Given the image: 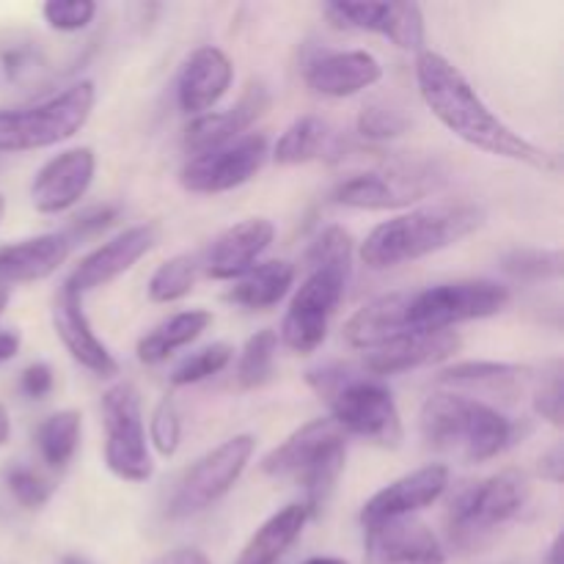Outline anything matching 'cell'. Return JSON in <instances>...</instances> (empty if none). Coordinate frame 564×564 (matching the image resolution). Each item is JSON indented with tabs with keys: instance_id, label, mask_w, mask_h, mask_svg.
Segmentation results:
<instances>
[{
	"instance_id": "f546056e",
	"label": "cell",
	"mask_w": 564,
	"mask_h": 564,
	"mask_svg": "<svg viewBox=\"0 0 564 564\" xmlns=\"http://www.w3.org/2000/svg\"><path fill=\"white\" fill-rule=\"evenodd\" d=\"M334 147V132L323 116H301L292 121L273 147V160L279 165H303L325 158Z\"/></svg>"
},
{
	"instance_id": "816d5d0a",
	"label": "cell",
	"mask_w": 564,
	"mask_h": 564,
	"mask_svg": "<svg viewBox=\"0 0 564 564\" xmlns=\"http://www.w3.org/2000/svg\"><path fill=\"white\" fill-rule=\"evenodd\" d=\"M61 564H91V562L83 560V556H77V554H66L64 560H61Z\"/></svg>"
},
{
	"instance_id": "7c38bea8",
	"label": "cell",
	"mask_w": 564,
	"mask_h": 564,
	"mask_svg": "<svg viewBox=\"0 0 564 564\" xmlns=\"http://www.w3.org/2000/svg\"><path fill=\"white\" fill-rule=\"evenodd\" d=\"M444 176L433 163H391L352 174L334 187V202L352 209H397L438 191Z\"/></svg>"
},
{
	"instance_id": "8992f818",
	"label": "cell",
	"mask_w": 564,
	"mask_h": 564,
	"mask_svg": "<svg viewBox=\"0 0 564 564\" xmlns=\"http://www.w3.org/2000/svg\"><path fill=\"white\" fill-rule=\"evenodd\" d=\"M529 496H532V485L527 474L518 468H507L479 485L460 490L446 516L452 545L460 551L482 549L501 527L521 516Z\"/></svg>"
},
{
	"instance_id": "ba28073f",
	"label": "cell",
	"mask_w": 564,
	"mask_h": 564,
	"mask_svg": "<svg viewBox=\"0 0 564 564\" xmlns=\"http://www.w3.org/2000/svg\"><path fill=\"white\" fill-rule=\"evenodd\" d=\"M510 306V290L490 279H466L408 292L405 323L413 334L452 330L471 319L496 317Z\"/></svg>"
},
{
	"instance_id": "8fae6325",
	"label": "cell",
	"mask_w": 564,
	"mask_h": 564,
	"mask_svg": "<svg viewBox=\"0 0 564 564\" xmlns=\"http://www.w3.org/2000/svg\"><path fill=\"white\" fill-rule=\"evenodd\" d=\"M105 466L121 482H147L154 474L143 427L141 394L132 383H116L102 394Z\"/></svg>"
},
{
	"instance_id": "ac0fdd59",
	"label": "cell",
	"mask_w": 564,
	"mask_h": 564,
	"mask_svg": "<svg viewBox=\"0 0 564 564\" xmlns=\"http://www.w3.org/2000/svg\"><path fill=\"white\" fill-rule=\"evenodd\" d=\"M268 108H270L268 86H264V83H251L231 108L209 110V113L196 116V119L187 124L185 141H182L187 158L213 152V149H220L226 147V143L237 141V138L248 135V130H251L264 113H268Z\"/></svg>"
},
{
	"instance_id": "7402d4cb",
	"label": "cell",
	"mask_w": 564,
	"mask_h": 564,
	"mask_svg": "<svg viewBox=\"0 0 564 564\" xmlns=\"http://www.w3.org/2000/svg\"><path fill=\"white\" fill-rule=\"evenodd\" d=\"M306 86L319 97L347 99L383 80V66L367 50H334L308 61Z\"/></svg>"
},
{
	"instance_id": "9a60e30c",
	"label": "cell",
	"mask_w": 564,
	"mask_h": 564,
	"mask_svg": "<svg viewBox=\"0 0 564 564\" xmlns=\"http://www.w3.org/2000/svg\"><path fill=\"white\" fill-rule=\"evenodd\" d=\"M446 488H449V468L444 463H430L394 479L361 507L364 532L400 518H416V512L433 507L446 494Z\"/></svg>"
},
{
	"instance_id": "d6986e66",
	"label": "cell",
	"mask_w": 564,
	"mask_h": 564,
	"mask_svg": "<svg viewBox=\"0 0 564 564\" xmlns=\"http://www.w3.org/2000/svg\"><path fill=\"white\" fill-rule=\"evenodd\" d=\"M275 240V226L268 218H246L220 231L204 257H198L202 270L215 281H237L257 268Z\"/></svg>"
},
{
	"instance_id": "ab89813d",
	"label": "cell",
	"mask_w": 564,
	"mask_h": 564,
	"mask_svg": "<svg viewBox=\"0 0 564 564\" xmlns=\"http://www.w3.org/2000/svg\"><path fill=\"white\" fill-rule=\"evenodd\" d=\"M42 17L53 31L75 33L91 25L97 17V3L91 0H50L42 6Z\"/></svg>"
},
{
	"instance_id": "f6af8a7d",
	"label": "cell",
	"mask_w": 564,
	"mask_h": 564,
	"mask_svg": "<svg viewBox=\"0 0 564 564\" xmlns=\"http://www.w3.org/2000/svg\"><path fill=\"white\" fill-rule=\"evenodd\" d=\"M152 564H213V562H209L198 549H174L169 551V554L160 556V560H154Z\"/></svg>"
},
{
	"instance_id": "b9f144b4",
	"label": "cell",
	"mask_w": 564,
	"mask_h": 564,
	"mask_svg": "<svg viewBox=\"0 0 564 564\" xmlns=\"http://www.w3.org/2000/svg\"><path fill=\"white\" fill-rule=\"evenodd\" d=\"M119 218V207H110V204H97V207L83 209L80 215H75L69 224V229L64 231L66 240L75 246L77 240H88V237L99 235V231L108 229L113 220Z\"/></svg>"
},
{
	"instance_id": "7bdbcfd3",
	"label": "cell",
	"mask_w": 564,
	"mask_h": 564,
	"mask_svg": "<svg viewBox=\"0 0 564 564\" xmlns=\"http://www.w3.org/2000/svg\"><path fill=\"white\" fill-rule=\"evenodd\" d=\"M55 386V375L50 369V364L39 361L31 364L25 372L20 375V391L28 397V400H44V397L53 391Z\"/></svg>"
},
{
	"instance_id": "52a82bcc",
	"label": "cell",
	"mask_w": 564,
	"mask_h": 564,
	"mask_svg": "<svg viewBox=\"0 0 564 564\" xmlns=\"http://www.w3.org/2000/svg\"><path fill=\"white\" fill-rule=\"evenodd\" d=\"M94 102L97 88L80 80L31 108L0 110V152H33L69 141L91 119Z\"/></svg>"
},
{
	"instance_id": "ffe728a7",
	"label": "cell",
	"mask_w": 564,
	"mask_h": 564,
	"mask_svg": "<svg viewBox=\"0 0 564 564\" xmlns=\"http://www.w3.org/2000/svg\"><path fill=\"white\" fill-rule=\"evenodd\" d=\"M53 328L58 334L64 350L97 378H113L119 375V361L108 350L102 339L94 334L88 314L83 308V295L69 286H61L53 301Z\"/></svg>"
},
{
	"instance_id": "d590c367",
	"label": "cell",
	"mask_w": 564,
	"mask_h": 564,
	"mask_svg": "<svg viewBox=\"0 0 564 564\" xmlns=\"http://www.w3.org/2000/svg\"><path fill=\"white\" fill-rule=\"evenodd\" d=\"M235 358V347L226 345V341H215V345L204 347V350L187 356L180 367L171 372V383L174 386H193L202 383V380L213 378V375L224 372L226 367Z\"/></svg>"
},
{
	"instance_id": "4316f807",
	"label": "cell",
	"mask_w": 564,
	"mask_h": 564,
	"mask_svg": "<svg viewBox=\"0 0 564 564\" xmlns=\"http://www.w3.org/2000/svg\"><path fill=\"white\" fill-rule=\"evenodd\" d=\"M308 510L303 505H286L275 516H270L262 527L253 532L242 554L235 564H281L286 551L297 543L308 523Z\"/></svg>"
},
{
	"instance_id": "6da1fadb",
	"label": "cell",
	"mask_w": 564,
	"mask_h": 564,
	"mask_svg": "<svg viewBox=\"0 0 564 564\" xmlns=\"http://www.w3.org/2000/svg\"><path fill=\"white\" fill-rule=\"evenodd\" d=\"M416 86L435 119L468 147L512 163L532 165L538 171L560 169L554 154L499 119V113H494L471 80L446 55L435 50H422L416 55Z\"/></svg>"
},
{
	"instance_id": "c3c4849f",
	"label": "cell",
	"mask_w": 564,
	"mask_h": 564,
	"mask_svg": "<svg viewBox=\"0 0 564 564\" xmlns=\"http://www.w3.org/2000/svg\"><path fill=\"white\" fill-rule=\"evenodd\" d=\"M549 564H562V538H554V543H551Z\"/></svg>"
},
{
	"instance_id": "44dd1931",
	"label": "cell",
	"mask_w": 564,
	"mask_h": 564,
	"mask_svg": "<svg viewBox=\"0 0 564 564\" xmlns=\"http://www.w3.org/2000/svg\"><path fill=\"white\" fill-rule=\"evenodd\" d=\"M235 80V64L215 44L193 50L176 77V102L187 116H204L226 97Z\"/></svg>"
},
{
	"instance_id": "8d00e7d4",
	"label": "cell",
	"mask_w": 564,
	"mask_h": 564,
	"mask_svg": "<svg viewBox=\"0 0 564 564\" xmlns=\"http://www.w3.org/2000/svg\"><path fill=\"white\" fill-rule=\"evenodd\" d=\"M562 358H551V361L543 364L540 375H532L534 413L549 424H554V427H562Z\"/></svg>"
},
{
	"instance_id": "1f68e13d",
	"label": "cell",
	"mask_w": 564,
	"mask_h": 564,
	"mask_svg": "<svg viewBox=\"0 0 564 564\" xmlns=\"http://www.w3.org/2000/svg\"><path fill=\"white\" fill-rule=\"evenodd\" d=\"M80 433H83L80 411L66 408V411H58L53 413V416L44 419L36 430V446L42 460L47 463L50 468L69 466L77 446H80Z\"/></svg>"
},
{
	"instance_id": "ee69618b",
	"label": "cell",
	"mask_w": 564,
	"mask_h": 564,
	"mask_svg": "<svg viewBox=\"0 0 564 564\" xmlns=\"http://www.w3.org/2000/svg\"><path fill=\"white\" fill-rule=\"evenodd\" d=\"M538 474L543 479H549L551 485H562V477H564V449H562V444H554L549 452H545L543 457H540Z\"/></svg>"
},
{
	"instance_id": "4fadbf2b",
	"label": "cell",
	"mask_w": 564,
	"mask_h": 564,
	"mask_svg": "<svg viewBox=\"0 0 564 564\" xmlns=\"http://www.w3.org/2000/svg\"><path fill=\"white\" fill-rule=\"evenodd\" d=\"M268 154V138L262 132H248L226 147L187 158L180 171V182L185 191L202 193V196L235 191L262 171Z\"/></svg>"
},
{
	"instance_id": "5b68a950",
	"label": "cell",
	"mask_w": 564,
	"mask_h": 564,
	"mask_svg": "<svg viewBox=\"0 0 564 564\" xmlns=\"http://www.w3.org/2000/svg\"><path fill=\"white\" fill-rule=\"evenodd\" d=\"M347 463V435L330 416L312 419L297 427L284 444L262 457V474L273 479L301 485L306 499L301 501L308 516H317L334 496L336 482Z\"/></svg>"
},
{
	"instance_id": "f5cc1de1",
	"label": "cell",
	"mask_w": 564,
	"mask_h": 564,
	"mask_svg": "<svg viewBox=\"0 0 564 564\" xmlns=\"http://www.w3.org/2000/svg\"><path fill=\"white\" fill-rule=\"evenodd\" d=\"M3 215H6V198L3 193H0V220H3Z\"/></svg>"
},
{
	"instance_id": "7dc6e473",
	"label": "cell",
	"mask_w": 564,
	"mask_h": 564,
	"mask_svg": "<svg viewBox=\"0 0 564 564\" xmlns=\"http://www.w3.org/2000/svg\"><path fill=\"white\" fill-rule=\"evenodd\" d=\"M11 438V419H9V411H6V405L0 402V446L9 444Z\"/></svg>"
},
{
	"instance_id": "e575fe53",
	"label": "cell",
	"mask_w": 564,
	"mask_h": 564,
	"mask_svg": "<svg viewBox=\"0 0 564 564\" xmlns=\"http://www.w3.org/2000/svg\"><path fill=\"white\" fill-rule=\"evenodd\" d=\"M501 270L518 281H543L562 275L560 248H516L501 259Z\"/></svg>"
},
{
	"instance_id": "5bb4252c",
	"label": "cell",
	"mask_w": 564,
	"mask_h": 564,
	"mask_svg": "<svg viewBox=\"0 0 564 564\" xmlns=\"http://www.w3.org/2000/svg\"><path fill=\"white\" fill-rule=\"evenodd\" d=\"M323 11L336 28L378 33L408 53L419 55L424 50L427 31L419 3H328Z\"/></svg>"
},
{
	"instance_id": "3957f363",
	"label": "cell",
	"mask_w": 564,
	"mask_h": 564,
	"mask_svg": "<svg viewBox=\"0 0 564 564\" xmlns=\"http://www.w3.org/2000/svg\"><path fill=\"white\" fill-rule=\"evenodd\" d=\"M419 430L430 449L455 455L463 463H488L505 455L518 438L512 419L477 397L438 391L419 413Z\"/></svg>"
},
{
	"instance_id": "e0dca14e",
	"label": "cell",
	"mask_w": 564,
	"mask_h": 564,
	"mask_svg": "<svg viewBox=\"0 0 564 564\" xmlns=\"http://www.w3.org/2000/svg\"><path fill=\"white\" fill-rule=\"evenodd\" d=\"M97 154L91 147H75L50 158L31 182V204L42 215H58L75 207L91 187Z\"/></svg>"
},
{
	"instance_id": "f907efd6",
	"label": "cell",
	"mask_w": 564,
	"mask_h": 564,
	"mask_svg": "<svg viewBox=\"0 0 564 564\" xmlns=\"http://www.w3.org/2000/svg\"><path fill=\"white\" fill-rule=\"evenodd\" d=\"M6 306H9V286L0 284V314L6 312Z\"/></svg>"
},
{
	"instance_id": "bcb514c9",
	"label": "cell",
	"mask_w": 564,
	"mask_h": 564,
	"mask_svg": "<svg viewBox=\"0 0 564 564\" xmlns=\"http://www.w3.org/2000/svg\"><path fill=\"white\" fill-rule=\"evenodd\" d=\"M22 347V336L17 330H0V364L17 358Z\"/></svg>"
},
{
	"instance_id": "4dcf8cb0",
	"label": "cell",
	"mask_w": 564,
	"mask_h": 564,
	"mask_svg": "<svg viewBox=\"0 0 564 564\" xmlns=\"http://www.w3.org/2000/svg\"><path fill=\"white\" fill-rule=\"evenodd\" d=\"M534 369L521 367V364L507 361H463L455 367L444 369L438 383L444 386H463V389H488L499 394H512L518 386L529 383Z\"/></svg>"
},
{
	"instance_id": "484cf974",
	"label": "cell",
	"mask_w": 564,
	"mask_h": 564,
	"mask_svg": "<svg viewBox=\"0 0 564 564\" xmlns=\"http://www.w3.org/2000/svg\"><path fill=\"white\" fill-rule=\"evenodd\" d=\"M408 292H389L358 308L345 325V339L352 350L372 352L400 336L413 334L405 323Z\"/></svg>"
},
{
	"instance_id": "681fc988",
	"label": "cell",
	"mask_w": 564,
	"mask_h": 564,
	"mask_svg": "<svg viewBox=\"0 0 564 564\" xmlns=\"http://www.w3.org/2000/svg\"><path fill=\"white\" fill-rule=\"evenodd\" d=\"M303 564H350L347 560H339V556H312Z\"/></svg>"
},
{
	"instance_id": "9c48e42d",
	"label": "cell",
	"mask_w": 564,
	"mask_h": 564,
	"mask_svg": "<svg viewBox=\"0 0 564 564\" xmlns=\"http://www.w3.org/2000/svg\"><path fill=\"white\" fill-rule=\"evenodd\" d=\"M350 273L352 262H328L308 268V275L292 295L279 328V339L292 352L306 356L323 345L328 336L330 317L336 314L347 284H350Z\"/></svg>"
},
{
	"instance_id": "74e56055",
	"label": "cell",
	"mask_w": 564,
	"mask_h": 564,
	"mask_svg": "<svg viewBox=\"0 0 564 564\" xmlns=\"http://www.w3.org/2000/svg\"><path fill=\"white\" fill-rule=\"evenodd\" d=\"M408 124H411L408 116L397 105L383 102V99L364 105L361 113H358V132L367 141H391V138L405 135Z\"/></svg>"
},
{
	"instance_id": "d6a6232c",
	"label": "cell",
	"mask_w": 564,
	"mask_h": 564,
	"mask_svg": "<svg viewBox=\"0 0 564 564\" xmlns=\"http://www.w3.org/2000/svg\"><path fill=\"white\" fill-rule=\"evenodd\" d=\"M198 273H202V262L198 257L191 253H180V257H171L169 262L160 264L158 270L149 279V301L154 303H176L185 295H191L193 286H196Z\"/></svg>"
},
{
	"instance_id": "836d02e7",
	"label": "cell",
	"mask_w": 564,
	"mask_h": 564,
	"mask_svg": "<svg viewBox=\"0 0 564 564\" xmlns=\"http://www.w3.org/2000/svg\"><path fill=\"white\" fill-rule=\"evenodd\" d=\"M275 352H279V334L273 328L257 330L242 345L240 358H237V383L242 389H262L273 378Z\"/></svg>"
},
{
	"instance_id": "d4e9b609",
	"label": "cell",
	"mask_w": 564,
	"mask_h": 564,
	"mask_svg": "<svg viewBox=\"0 0 564 564\" xmlns=\"http://www.w3.org/2000/svg\"><path fill=\"white\" fill-rule=\"evenodd\" d=\"M72 242L64 231L28 237V240L0 246V284H33L58 273L61 264L69 259Z\"/></svg>"
},
{
	"instance_id": "7a4b0ae2",
	"label": "cell",
	"mask_w": 564,
	"mask_h": 564,
	"mask_svg": "<svg viewBox=\"0 0 564 564\" xmlns=\"http://www.w3.org/2000/svg\"><path fill=\"white\" fill-rule=\"evenodd\" d=\"M482 207L471 202H435L408 209L375 226L361 242V262L369 270H389L446 251L482 226Z\"/></svg>"
},
{
	"instance_id": "f35d334b",
	"label": "cell",
	"mask_w": 564,
	"mask_h": 564,
	"mask_svg": "<svg viewBox=\"0 0 564 564\" xmlns=\"http://www.w3.org/2000/svg\"><path fill=\"white\" fill-rule=\"evenodd\" d=\"M149 444L154 446L160 457H174L182 444V419L174 400L163 397L149 419Z\"/></svg>"
},
{
	"instance_id": "cb8c5ba5",
	"label": "cell",
	"mask_w": 564,
	"mask_h": 564,
	"mask_svg": "<svg viewBox=\"0 0 564 564\" xmlns=\"http://www.w3.org/2000/svg\"><path fill=\"white\" fill-rule=\"evenodd\" d=\"M372 564H444L446 554L433 529L419 518H400L367 532Z\"/></svg>"
},
{
	"instance_id": "60d3db41",
	"label": "cell",
	"mask_w": 564,
	"mask_h": 564,
	"mask_svg": "<svg viewBox=\"0 0 564 564\" xmlns=\"http://www.w3.org/2000/svg\"><path fill=\"white\" fill-rule=\"evenodd\" d=\"M6 488L14 496L17 505L25 507V510H42L50 501V496H53V488L36 471L25 466H14L6 471Z\"/></svg>"
},
{
	"instance_id": "2e32d148",
	"label": "cell",
	"mask_w": 564,
	"mask_h": 564,
	"mask_svg": "<svg viewBox=\"0 0 564 564\" xmlns=\"http://www.w3.org/2000/svg\"><path fill=\"white\" fill-rule=\"evenodd\" d=\"M160 240V226L158 224H138L124 229L121 235H116L113 240L102 242L99 248H94L86 259L75 268V273L64 281L69 290H75L77 295H86V292L99 290V286H108L110 281H116L119 275H124L127 270L135 268Z\"/></svg>"
},
{
	"instance_id": "83f0119b",
	"label": "cell",
	"mask_w": 564,
	"mask_h": 564,
	"mask_svg": "<svg viewBox=\"0 0 564 564\" xmlns=\"http://www.w3.org/2000/svg\"><path fill=\"white\" fill-rule=\"evenodd\" d=\"M213 323L215 317L207 308H187V312H180L174 314V317L163 319L158 328H152L141 341H138V361L147 364V367L169 361L176 350L193 345V341H196Z\"/></svg>"
},
{
	"instance_id": "277c9868",
	"label": "cell",
	"mask_w": 564,
	"mask_h": 564,
	"mask_svg": "<svg viewBox=\"0 0 564 564\" xmlns=\"http://www.w3.org/2000/svg\"><path fill=\"white\" fill-rule=\"evenodd\" d=\"M308 386L328 402L330 419L345 435L369 441L380 449H400L405 441L400 408L383 380L356 372L345 364H328L306 375Z\"/></svg>"
},
{
	"instance_id": "30bf717a",
	"label": "cell",
	"mask_w": 564,
	"mask_h": 564,
	"mask_svg": "<svg viewBox=\"0 0 564 564\" xmlns=\"http://www.w3.org/2000/svg\"><path fill=\"white\" fill-rule=\"evenodd\" d=\"M253 452H257V438L248 433L231 435L213 452L198 457L191 468L180 477L174 494L169 499V516L171 518H193L198 512L209 510L218 505L246 474L248 463H251Z\"/></svg>"
},
{
	"instance_id": "603a6c76",
	"label": "cell",
	"mask_w": 564,
	"mask_h": 564,
	"mask_svg": "<svg viewBox=\"0 0 564 564\" xmlns=\"http://www.w3.org/2000/svg\"><path fill=\"white\" fill-rule=\"evenodd\" d=\"M460 336L455 330H427V334H405L372 352H364V372L383 380L389 375L413 372L446 361L460 350Z\"/></svg>"
},
{
	"instance_id": "f1b7e54d",
	"label": "cell",
	"mask_w": 564,
	"mask_h": 564,
	"mask_svg": "<svg viewBox=\"0 0 564 564\" xmlns=\"http://www.w3.org/2000/svg\"><path fill=\"white\" fill-rule=\"evenodd\" d=\"M292 286H295V268L290 262L273 259V262L257 264L242 279H237L226 297L248 312H268L290 295Z\"/></svg>"
}]
</instances>
